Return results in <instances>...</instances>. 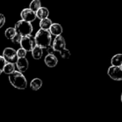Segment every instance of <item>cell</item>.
I'll use <instances>...</instances> for the list:
<instances>
[{"label": "cell", "mask_w": 122, "mask_h": 122, "mask_svg": "<svg viewBox=\"0 0 122 122\" xmlns=\"http://www.w3.org/2000/svg\"><path fill=\"white\" fill-rule=\"evenodd\" d=\"M9 81L10 84L16 89L24 90L27 87V80L24 74L19 71H14L9 75Z\"/></svg>", "instance_id": "obj_1"}, {"label": "cell", "mask_w": 122, "mask_h": 122, "mask_svg": "<svg viewBox=\"0 0 122 122\" xmlns=\"http://www.w3.org/2000/svg\"><path fill=\"white\" fill-rule=\"evenodd\" d=\"M36 45L41 49H46L51 42V34L49 30L40 29L34 36Z\"/></svg>", "instance_id": "obj_2"}, {"label": "cell", "mask_w": 122, "mask_h": 122, "mask_svg": "<svg viewBox=\"0 0 122 122\" xmlns=\"http://www.w3.org/2000/svg\"><path fill=\"white\" fill-rule=\"evenodd\" d=\"M14 29L16 34L21 36L31 34L33 31V26L31 23L27 22L24 20H19L15 24Z\"/></svg>", "instance_id": "obj_3"}, {"label": "cell", "mask_w": 122, "mask_h": 122, "mask_svg": "<svg viewBox=\"0 0 122 122\" xmlns=\"http://www.w3.org/2000/svg\"><path fill=\"white\" fill-rule=\"evenodd\" d=\"M19 44L21 47L25 49L26 51H31L33 48L36 46L34 36H33L31 34L21 36Z\"/></svg>", "instance_id": "obj_4"}, {"label": "cell", "mask_w": 122, "mask_h": 122, "mask_svg": "<svg viewBox=\"0 0 122 122\" xmlns=\"http://www.w3.org/2000/svg\"><path fill=\"white\" fill-rule=\"evenodd\" d=\"M2 56L4 57L5 61L9 63L15 64L16 60L18 59V57L16 55V51L11 47H7L4 49Z\"/></svg>", "instance_id": "obj_5"}, {"label": "cell", "mask_w": 122, "mask_h": 122, "mask_svg": "<svg viewBox=\"0 0 122 122\" xmlns=\"http://www.w3.org/2000/svg\"><path fill=\"white\" fill-rule=\"evenodd\" d=\"M107 74L112 79L120 81L122 80V66H111L108 69Z\"/></svg>", "instance_id": "obj_6"}, {"label": "cell", "mask_w": 122, "mask_h": 122, "mask_svg": "<svg viewBox=\"0 0 122 122\" xmlns=\"http://www.w3.org/2000/svg\"><path fill=\"white\" fill-rule=\"evenodd\" d=\"M52 46L54 47L55 51H58L60 53L63 52L66 49V41L64 38L61 36H56L54 40Z\"/></svg>", "instance_id": "obj_7"}, {"label": "cell", "mask_w": 122, "mask_h": 122, "mask_svg": "<svg viewBox=\"0 0 122 122\" xmlns=\"http://www.w3.org/2000/svg\"><path fill=\"white\" fill-rule=\"evenodd\" d=\"M20 15H21V17L22 20L26 21L29 22V23L33 22L36 18V12H34V11H32L29 8L24 9L21 11Z\"/></svg>", "instance_id": "obj_8"}, {"label": "cell", "mask_w": 122, "mask_h": 122, "mask_svg": "<svg viewBox=\"0 0 122 122\" xmlns=\"http://www.w3.org/2000/svg\"><path fill=\"white\" fill-rule=\"evenodd\" d=\"M16 66L19 71L23 73L25 72L29 68V61L26 57L24 58H18L16 61Z\"/></svg>", "instance_id": "obj_9"}, {"label": "cell", "mask_w": 122, "mask_h": 122, "mask_svg": "<svg viewBox=\"0 0 122 122\" xmlns=\"http://www.w3.org/2000/svg\"><path fill=\"white\" fill-rule=\"evenodd\" d=\"M45 64L50 68L55 67L58 64V59L54 54H47L44 58Z\"/></svg>", "instance_id": "obj_10"}, {"label": "cell", "mask_w": 122, "mask_h": 122, "mask_svg": "<svg viewBox=\"0 0 122 122\" xmlns=\"http://www.w3.org/2000/svg\"><path fill=\"white\" fill-rule=\"evenodd\" d=\"M49 31L51 33V34L56 36L61 35V34L63 32V28H62L61 25L59 24L52 23V24L51 25Z\"/></svg>", "instance_id": "obj_11"}, {"label": "cell", "mask_w": 122, "mask_h": 122, "mask_svg": "<svg viewBox=\"0 0 122 122\" xmlns=\"http://www.w3.org/2000/svg\"><path fill=\"white\" fill-rule=\"evenodd\" d=\"M36 17L38 19H39L40 20L41 19H46V18H48L49 15V9L46 7H43V6H41L36 11Z\"/></svg>", "instance_id": "obj_12"}, {"label": "cell", "mask_w": 122, "mask_h": 122, "mask_svg": "<svg viewBox=\"0 0 122 122\" xmlns=\"http://www.w3.org/2000/svg\"><path fill=\"white\" fill-rule=\"evenodd\" d=\"M43 81L39 78H34L30 82V88L34 91H38L42 86Z\"/></svg>", "instance_id": "obj_13"}, {"label": "cell", "mask_w": 122, "mask_h": 122, "mask_svg": "<svg viewBox=\"0 0 122 122\" xmlns=\"http://www.w3.org/2000/svg\"><path fill=\"white\" fill-rule=\"evenodd\" d=\"M43 49L36 45L31 50V55L34 59H40L43 55Z\"/></svg>", "instance_id": "obj_14"}, {"label": "cell", "mask_w": 122, "mask_h": 122, "mask_svg": "<svg viewBox=\"0 0 122 122\" xmlns=\"http://www.w3.org/2000/svg\"><path fill=\"white\" fill-rule=\"evenodd\" d=\"M112 66H122V55L118 54L114 55L111 60Z\"/></svg>", "instance_id": "obj_15"}, {"label": "cell", "mask_w": 122, "mask_h": 122, "mask_svg": "<svg viewBox=\"0 0 122 122\" xmlns=\"http://www.w3.org/2000/svg\"><path fill=\"white\" fill-rule=\"evenodd\" d=\"M51 24H52V21L49 18L41 19L40 23H39L40 28L42 29H46V30H49Z\"/></svg>", "instance_id": "obj_16"}, {"label": "cell", "mask_w": 122, "mask_h": 122, "mask_svg": "<svg viewBox=\"0 0 122 122\" xmlns=\"http://www.w3.org/2000/svg\"><path fill=\"white\" fill-rule=\"evenodd\" d=\"M14 71H15V64H13V63L6 62L5 66H4V67L3 72L4 74H6L9 75L10 74L13 73Z\"/></svg>", "instance_id": "obj_17"}, {"label": "cell", "mask_w": 122, "mask_h": 122, "mask_svg": "<svg viewBox=\"0 0 122 122\" xmlns=\"http://www.w3.org/2000/svg\"><path fill=\"white\" fill-rule=\"evenodd\" d=\"M41 6L40 0H32V1L29 4V9L36 12L40 7Z\"/></svg>", "instance_id": "obj_18"}, {"label": "cell", "mask_w": 122, "mask_h": 122, "mask_svg": "<svg viewBox=\"0 0 122 122\" xmlns=\"http://www.w3.org/2000/svg\"><path fill=\"white\" fill-rule=\"evenodd\" d=\"M16 34V32L15 31L14 28H13V27H9L8 29H6L5 31V33H4L6 38L8 39H11L15 36Z\"/></svg>", "instance_id": "obj_19"}, {"label": "cell", "mask_w": 122, "mask_h": 122, "mask_svg": "<svg viewBox=\"0 0 122 122\" xmlns=\"http://www.w3.org/2000/svg\"><path fill=\"white\" fill-rule=\"evenodd\" d=\"M26 51L23 48H20L16 51V55L18 58H24L26 56Z\"/></svg>", "instance_id": "obj_20"}, {"label": "cell", "mask_w": 122, "mask_h": 122, "mask_svg": "<svg viewBox=\"0 0 122 122\" xmlns=\"http://www.w3.org/2000/svg\"><path fill=\"white\" fill-rule=\"evenodd\" d=\"M21 36H20L18 34H16L15 36L11 40L12 43H14V44H19L20 41H21Z\"/></svg>", "instance_id": "obj_21"}, {"label": "cell", "mask_w": 122, "mask_h": 122, "mask_svg": "<svg viewBox=\"0 0 122 122\" xmlns=\"http://www.w3.org/2000/svg\"><path fill=\"white\" fill-rule=\"evenodd\" d=\"M6 63V61H5L4 57L2 56H0V75L3 72V69H4V67Z\"/></svg>", "instance_id": "obj_22"}, {"label": "cell", "mask_w": 122, "mask_h": 122, "mask_svg": "<svg viewBox=\"0 0 122 122\" xmlns=\"http://www.w3.org/2000/svg\"><path fill=\"white\" fill-rule=\"evenodd\" d=\"M46 49V51H47L48 54H54V53L56 52L54 49V47L52 46H51V45H49Z\"/></svg>", "instance_id": "obj_23"}, {"label": "cell", "mask_w": 122, "mask_h": 122, "mask_svg": "<svg viewBox=\"0 0 122 122\" xmlns=\"http://www.w3.org/2000/svg\"><path fill=\"white\" fill-rule=\"evenodd\" d=\"M5 21H6V19H5L4 15L2 14H0V29L4 25Z\"/></svg>", "instance_id": "obj_24"}]
</instances>
